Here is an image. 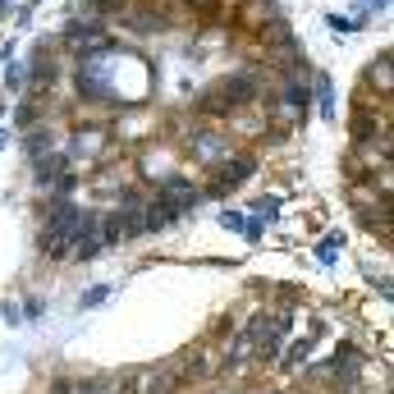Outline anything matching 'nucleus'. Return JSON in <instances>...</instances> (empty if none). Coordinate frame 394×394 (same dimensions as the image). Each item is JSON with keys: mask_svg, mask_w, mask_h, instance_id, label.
<instances>
[{"mask_svg": "<svg viewBox=\"0 0 394 394\" xmlns=\"http://www.w3.org/2000/svg\"><path fill=\"white\" fill-rule=\"evenodd\" d=\"M253 170H257V161L253 156H234V161H220L216 166V179H211V197H225V193H234L243 179H253Z\"/></svg>", "mask_w": 394, "mask_h": 394, "instance_id": "obj_1", "label": "nucleus"}, {"mask_svg": "<svg viewBox=\"0 0 394 394\" xmlns=\"http://www.w3.org/2000/svg\"><path fill=\"white\" fill-rule=\"evenodd\" d=\"M353 142H376V147H390L386 120H376L367 105H358V110H353Z\"/></svg>", "mask_w": 394, "mask_h": 394, "instance_id": "obj_2", "label": "nucleus"}, {"mask_svg": "<svg viewBox=\"0 0 394 394\" xmlns=\"http://www.w3.org/2000/svg\"><path fill=\"white\" fill-rule=\"evenodd\" d=\"M280 105L284 110H294V115H307V105H312V92H307V83H284V92H280Z\"/></svg>", "mask_w": 394, "mask_h": 394, "instance_id": "obj_3", "label": "nucleus"}, {"mask_svg": "<svg viewBox=\"0 0 394 394\" xmlns=\"http://www.w3.org/2000/svg\"><path fill=\"white\" fill-rule=\"evenodd\" d=\"M229 142V133H193V151L197 161H216V151Z\"/></svg>", "mask_w": 394, "mask_h": 394, "instance_id": "obj_4", "label": "nucleus"}, {"mask_svg": "<svg viewBox=\"0 0 394 394\" xmlns=\"http://www.w3.org/2000/svg\"><path fill=\"white\" fill-rule=\"evenodd\" d=\"M124 5H129V0H88L83 9H88L92 18H120V14H124Z\"/></svg>", "mask_w": 394, "mask_h": 394, "instance_id": "obj_5", "label": "nucleus"}]
</instances>
